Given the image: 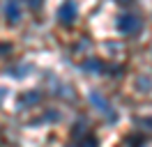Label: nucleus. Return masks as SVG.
I'll list each match as a JSON object with an SVG mask.
<instances>
[{
  "instance_id": "f03ea898",
  "label": "nucleus",
  "mask_w": 152,
  "mask_h": 147,
  "mask_svg": "<svg viewBox=\"0 0 152 147\" xmlns=\"http://www.w3.org/2000/svg\"><path fill=\"white\" fill-rule=\"evenodd\" d=\"M58 16H60V21H62V23H72V21L76 18V5L72 2V0L62 2V5H60V9H58Z\"/></svg>"
},
{
  "instance_id": "20e7f679",
  "label": "nucleus",
  "mask_w": 152,
  "mask_h": 147,
  "mask_svg": "<svg viewBox=\"0 0 152 147\" xmlns=\"http://www.w3.org/2000/svg\"><path fill=\"white\" fill-rule=\"evenodd\" d=\"M90 99H92V103H97L99 108L104 110V113H108V115H111V108H108V103H106V101L102 99V97H99L97 92H92V94H90Z\"/></svg>"
},
{
  "instance_id": "423d86ee",
  "label": "nucleus",
  "mask_w": 152,
  "mask_h": 147,
  "mask_svg": "<svg viewBox=\"0 0 152 147\" xmlns=\"http://www.w3.org/2000/svg\"><path fill=\"white\" fill-rule=\"evenodd\" d=\"M81 147H97V140H95V138H88V140H86Z\"/></svg>"
},
{
  "instance_id": "39448f33",
  "label": "nucleus",
  "mask_w": 152,
  "mask_h": 147,
  "mask_svg": "<svg viewBox=\"0 0 152 147\" xmlns=\"http://www.w3.org/2000/svg\"><path fill=\"white\" fill-rule=\"evenodd\" d=\"M35 101H39V92H28L21 97V103H35Z\"/></svg>"
},
{
  "instance_id": "6e6552de",
  "label": "nucleus",
  "mask_w": 152,
  "mask_h": 147,
  "mask_svg": "<svg viewBox=\"0 0 152 147\" xmlns=\"http://www.w3.org/2000/svg\"><path fill=\"white\" fill-rule=\"evenodd\" d=\"M118 2H122V5H127V2H132V0H118Z\"/></svg>"
},
{
  "instance_id": "f257e3e1",
  "label": "nucleus",
  "mask_w": 152,
  "mask_h": 147,
  "mask_svg": "<svg viewBox=\"0 0 152 147\" xmlns=\"http://www.w3.org/2000/svg\"><path fill=\"white\" fill-rule=\"evenodd\" d=\"M138 28H141V23H138V18L132 16V14H122V16L118 18V30H120V32H127V35H129V32H136Z\"/></svg>"
},
{
  "instance_id": "7ed1b4c3",
  "label": "nucleus",
  "mask_w": 152,
  "mask_h": 147,
  "mask_svg": "<svg viewBox=\"0 0 152 147\" xmlns=\"http://www.w3.org/2000/svg\"><path fill=\"white\" fill-rule=\"evenodd\" d=\"M5 12H7V18H10L12 23H16L21 18V12H19V2L16 0H10L7 5H5Z\"/></svg>"
},
{
  "instance_id": "0eeeda50",
  "label": "nucleus",
  "mask_w": 152,
  "mask_h": 147,
  "mask_svg": "<svg viewBox=\"0 0 152 147\" xmlns=\"http://www.w3.org/2000/svg\"><path fill=\"white\" fill-rule=\"evenodd\" d=\"M30 2V7H39V5H42V0H28Z\"/></svg>"
}]
</instances>
